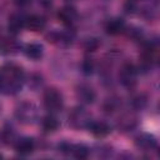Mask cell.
<instances>
[{"instance_id": "e0dca14e", "label": "cell", "mask_w": 160, "mask_h": 160, "mask_svg": "<svg viewBox=\"0 0 160 160\" xmlns=\"http://www.w3.org/2000/svg\"><path fill=\"white\" fill-rule=\"evenodd\" d=\"M124 29H125V24L122 19H112L106 24V28H105L106 32L110 35H116L121 32Z\"/></svg>"}, {"instance_id": "5bb4252c", "label": "cell", "mask_w": 160, "mask_h": 160, "mask_svg": "<svg viewBox=\"0 0 160 160\" xmlns=\"http://www.w3.org/2000/svg\"><path fill=\"white\" fill-rule=\"evenodd\" d=\"M25 55L31 59V60H39L42 58V54H44V48L41 44H38V42H30L25 46Z\"/></svg>"}, {"instance_id": "cb8c5ba5", "label": "cell", "mask_w": 160, "mask_h": 160, "mask_svg": "<svg viewBox=\"0 0 160 160\" xmlns=\"http://www.w3.org/2000/svg\"><path fill=\"white\" fill-rule=\"evenodd\" d=\"M42 6H50L51 5V1L52 0H38Z\"/></svg>"}, {"instance_id": "8992f818", "label": "cell", "mask_w": 160, "mask_h": 160, "mask_svg": "<svg viewBox=\"0 0 160 160\" xmlns=\"http://www.w3.org/2000/svg\"><path fill=\"white\" fill-rule=\"evenodd\" d=\"M138 125V115L134 111H128L124 112L116 122V126L120 131H129L132 130Z\"/></svg>"}, {"instance_id": "52a82bcc", "label": "cell", "mask_w": 160, "mask_h": 160, "mask_svg": "<svg viewBox=\"0 0 160 160\" xmlns=\"http://www.w3.org/2000/svg\"><path fill=\"white\" fill-rule=\"evenodd\" d=\"M75 92H76V98L82 104H92L95 98H96V94H95L94 89L90 85H86V84H80L76 88Z\"/></svg>"}, {"instance_id": "9c48e42d", "label": "cell", "mask_w": 160, "mask_h": 160, "mask_svg": "<svg viewBox=\"0 0 160 160\" xmlns=\"http://www.w3.org/2000/svg\"><path fill=\"white\" fill-rule=\"evenodd\" d=\"M45 26H46V20L40 15L34 14V15L25 18V28L30 31L39 32V31H42Z\"/></svg>"}, {"instance_id": "5b68a950", "label": "cell", "mask_w": 160, "mask_h": 160, "mask_svg": "<svg viewBox=\"0 0 160 160\" xmlns=\"http://www.w3.org/2000/svg\"><path fill=\"white\" fill-rule=\"evenodd\" d=\"M138 68L131 62H125L119 71V80L126 88H132L136 84Z\"/></svg>"}, {"instance_id": "3957f363", "label": "cell", "mask_w": 160, "mask_h": 160, "mask_svg": "<svg viewBox=\"0 0 160 160\" xmlns=\"http://www.w3.org/2000/svg\"><path fill=\"white\" fill-rule=\"evenodd\" d=\"M44 105H45V109L48 111H50V114L61 111L62 106H64V99H62L61 92L55 88H50V89L45 90Z\"/></svg>"}, {"instance_id": "44dd1931", "label": "cell", "mask_w": 160, "mask_h": 160, "mask_svg": "<svg viewBox=\"0 0 160 160\" xmlns=\"http://www.w3.org/2000/svg\"><path fill=\"white\" fill-rule=\"evenodd\" d=\"M131 104H132V108H134L135 110H140V109H142V108L145 106L146 99H145L144 95H136L135 98H132Z\"/></svg>"}, {"instance_id": "277c9868", "label": "cell", "mask_w": 160, "mask_h": 160, "mask_svg": "<svg viewBox=\"0 0 160 160\" xmlns=\"http://www.w3.org/2000/svg\"><path fill=\"white\" fill-rule=\"evenodd\" d=\"M92 119L89 111L84 108H75L69 114V124L75 129H88Z\"/></svg>"}, {"instance_id": "7402d4cb", "label": "cell", "mask_w": 160, "mask_h": 160, "mask_svg": "<svg viewBox=\"0 0 160 160\" xmlns=\"http://www.w3.org/2000/svg\"><path fill=\"white\" fill-rule=\"evenodd\" d=\"M119 100L118 99H109V100H106V102H105V105H104V109H105V111L106 112H112L114 110H116L118 108H119Z\"/></svg>"}, {"instance_id": "ffe728a7", "label": "cell", "mask_w": 160, "mask_h": 160, "mask_svg": "<svg viewBox=\"0 0 160 160\" xmlns=\"http://www.w3.org/2000/svg\"><path fill=\"white\" fill-rule=\"evenodd\" d=\"M81 69H82V72L85 75H90V74H92V71L95 69V64L91 59H85L81 64Z\"/></svg>"}, {"instance_id": "30bf717a", "label": "cell", "mask_w": 160, "mask_h": 160, "mask_svg": "<svg viewBox=\"0 0 160 160\" xmlns=\"http://www.w3.org/2000/svg\"><path fill=\"white\" fill-rule=\"evenodd\" d=\"M58 18L64 25H72L78 19V12L75 8L66 5L58 11Z\"/></svg>"}, {"instance_id": "7a4b0ae2", "label": "cell", "mask_w": 160, "mask_h": 160, "mask_svg": "<svg viewBox=\"0 0 160 160\" xmlns=\"http://www.w3.org/2000/svg\"><path fill=\"white\" fill-rule=\"evenodd\" d=\"M39 112L38 108L29 101H22L20 102L16 109H15V118L21 122V124H34L38 120Z\"/></svg>"}, {"instance_id": "9a60e30c", "label": "cell", "mask_w": 160, "mask_h": 160, "mask_svg": "<svg viewBox=\"0 0 160 160\" xmlns=\"http://www.w3.org/2000/svg\"><path fill=\"white\" fill-rule=\"evenodd\" d=\"M41 128H42V130L45 132H54L59 128V121L52 114L46 115L41 120Z\"/></svg>"}, {"instance_id": "7c38bea8", "label": "cell", "mask_w": 160, "mask_h": 160, "mask_svg": "<svg viewBox=\"0 0 160 160\" xmlns=\"http://www.w3.org/2000/svg\"><path fill=\"white\" fill-rule=\"evenodd\" d=\"M22 28H25V18L20 14H12L9 18V22H8L9 31L12 34H19Z\"/></svg>"}, {"instance_id": "4fadbf2b", "label": "cell", "mask_w": 160, "mask_h": 160, "mask_svg": "<svg viewBox=\"0 0 160 160\" xmlns=\"http://www.w3.org/2000/svg\"><path fill=\"white\" fill-rule=\"evenodd\" d=\"M135 144L139 149L145 150V151H150L156 148V140L151 135H148V134H141L140 136H138L135 140Z\"/></svg>"}, {"instance_id": "d6986e66", "label": "cell", "mask_w": 160, "mask_h": 160, "mask_svg": "<svg viewBox=\"0 0 160 160\" xmlns=\"http://www.w3.org/2000/svg\"><path fill=\"white\" fill-rule=\"evenodd\" d=\"M1 136H2V140H4L5 144H11V145H14L15 141L18 140L15 132H14L11 129H5V130L2 131V134H1Z\"/></svg>"}, {"instance_id": "603a6c76", "label": "cell", "mask_w": 160, "mask_h": 160, "mask_svg": "<svg viewBox=\"0 0 160 160\" xmlns=\"http://www.w3.org/2000/svg\"><path fill=\"white\" fill-rule=\"evenodd\" d=\"M15 4L18 6H20V8H24V6L30 4V0H15Z\"/></svg>"}, {"instance_id": "ac0fdd59", "label": "cell", "mask_w": 160, "mask_h": 160, "mask_svg": "<svg viewBox=\"0 0 160 160\" xmlns=\"http://www.w3.org/2000/svg\"><path fill=\"white\" fill-rule=\"evenodd\" d=\"M0 49L2 52L5 54H14L18 51L19 49V42L15 40V39H11V38H5L1 40L0 42Z\"/></svg>"}, {"instance_id": "ba28073f", "label": "cell", "mask_w": 160, "mask_h": 160, "mask_svg": "<svg viewBox=\"0 0 160 160\" xmlns=\"http://www.w3.org/2000/svg\"><path fill=\"white\" fill-rule=\"evenodd\" d=\"M14 148H15V151L21 155V156H26V155H30L34 149H35V142L32 139L30 138H18V140L15 141L14 144Z\"/></svg>"}, {"instance_id": "6da1fadb", "label": "cell", "mask_w": 160, "mask_h": 160, "mask_svg": "<svg viewBox=\"0 0 160 160\" xmlns=\"http://www.w3.org/2000/svg\"><path fill=\"white\" fill-rule=\"evenodd\" d=\"M25 82L22 69L15 64H6L0 69V92L4 95L18 94Z\"/></svg>"}, {"instance_id": "2e32d148", "label": "cell", "mask_w": 160, "mask_h": 160, "mask_svg": "<svg viewBox=\"0 0 160 160\" xmlns=\"http://www.w3.org/2000/svg\"><path fill=\"white\" fill-rule=\"evenodd\" d=\"M70 155L76 159H86L90 155V149L84 144H71Z\"/></svg>"}, {"instance_id": "8fae6325", "label": "cell", "mask_w": 160, "mask_h": 160, "mask_svg": "<svg viewBox=\"0 0 160 160\" xmlns=\"http://www.w3.org/2000/svg\"><path fill=\"white\" fill-rule=\"evenodd\" d=\"M88 129L92 132L94 136L100 138V139L108 136L110 134V131H111L110 126L105 121H94V120L91 121V124H90V126Z\"/></svg>"}]
</instances>
